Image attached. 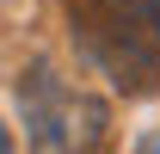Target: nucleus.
I'll list each match as a JSON object with an SVG mask.
<instances>
[{
	"label": "nucleus",
	"mask_w": 160,
	"mask_h": 154,
	"mask_svg": "<svg viewBox=\"0 0 160 154\" xmlns=\"http://www.w3.org/2000/svg\"><path fill=\"white\" fill-rule=\"evenodd\" d=\"M74 49L117 93L160 86V0H74Z\"/></svg>",
	"instance_id": "f257e3e1"
},
{
	"label": "nucleus",
	"mask_w": 160,
	"mask_h": 154,
	"mask_svg": "<svg viewBox=\"0 0 160 154\" xmlns=\"http://www.w3.org/2000/svg\"><path fill=\"white\" fill-rule=\"evenodd\" d=\"M19 117L31 136V154H92L111 123L105 99L56 74L49 62H31L19 74Z\"/></svg>",
	"instance_id": "f03ea898"
},
{
	"label": "nucleus",
	"mask_w": 160,
	"mask_h": 154,
	"mask_svg": "<svg viewBox=\"0 0 160 154\" xmlns=\"http://www.w3.org/2000/svg\"><path fill=\"white\" fill-rule=\"evenodd\" d=\"M0 154H19V148H12V136H6V123H0Z\"/></svg>",
	"instance_id": "7ed1b4c3"
}]
</instances>
